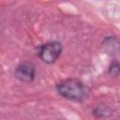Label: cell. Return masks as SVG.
<instances>
[{"mask_svg":"<svg viewBox=\"0 0 120 120\" xmlns=\"http://www.w3.org/2000/svg\"><path fill=\"white\" fill-rule=\"evenodd\" d=\"M55 90L63 98L74 102H82L88 96V91L84 83L74 78L59 82L55 85Z\"/></svg>","mask_w":120,"mask_h":120,"instance_id":"6da1fadb","label":"cell"},{"mask_svg":"<svg viewBox=\"0 0 120 120\" xmlns=\"http://www.w3.org/2000/svg\"><path fill=\"white\" fill-rule=\"evenodd\" d=\"M63 52V46L60 41H48L38 47V54L42 62L48 65L55 63Z\"/></svg>","mask_w":120,"mask_h":120,"instance_id":"7a4b0ae2","label":"cell"},{"mask_svg":"<svg viewBox=\"0 0 120 120\" xmlns=\"http://www.w3.org/2000/svg\"><path fill=\"white\" fill-rule=\"evenodd\" d=\"M36 67L32 62L23 61L19 63L14 70V76L22 82H32L36 78Z\"/></svg>","mask_w":120,"mask_h":120,"instance_id":"3957f363","label":"cell"},{"mask_svg":"<svg viewBox=\"0 0 120 120\" xmlns=\"http://www.w3.org/2000/svg\"><path fill=\"white\" fill-rule=\"evenodd\" d=\"M92 114L96 118L107 119L113 115V109L109 105H106L104 103H99V104H97L92 109Z\"/></svg>","mask_w":120,"mask_h":120,"instance_id":"277c9868","label":"cell"},{"mask_svg":"<svg viewBox=\"0 0 120 120\" xmlns=\"http://www.w3.org/2000/svg\"><path fill=\"white\" fill-rule=\"evenodd\" d=\"M102 45L108 53H114L118 52V41L115 37H106Z\"/></svg>","mask_w":120,"mask_h":120,"instance_id":"5b68a950","label":"cell"},{"mask_svg":"<svg viewBox=\"0 0 120 120\" xmlns=\"http://www.w3.org/2000/svg\"><path fill=\"white\" fill-rule=\"evenodd\" d=\"M119 72H120V65L118 60H112L108 68V74L112 78H116L118 77Z\"/></svg>","mask_w":120,"mask_h":120,"instance_id":"8992f818","label":"cell"}]
</instances>
